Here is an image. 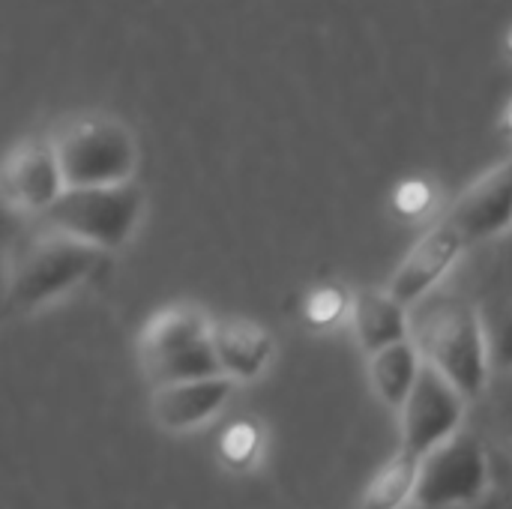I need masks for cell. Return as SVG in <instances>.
<instances>
[{"mask_svg":"<svg viewBox=\"0 0 512 509\" xmlns=\"http://www.w3.org/2000/svg\"><path fill=\"white\" fill-rule=\"evenodd\" d=\"M486 509H512V480L501 489V492H495V495L486 501Z\"/></svg>","mask_w":512,"mask_h":509,"instance_id":"d6986e66","label":"cell"},{"mask_svg":"<svg viewBox=\"0 0 512 509\" xmlns=\"http://www.w3.org/2000/svg\"><path fill=\"white\" fill-rule=\"evenodd\" d=\"M348 321L363 354H378L396 342L411 339L408 306H402L387 288H360L351 294Z\"/></svg>","mask_w":512,"mask_h":509,"instance_id":"4fadbf2b","label":"cell"},{"mask_svg":"<svg viewBox=\"0 0 512 509\" xmlns=\"http://www.w3.org/2000/svg\"><path fill=\"white\" fill-rule=\"evenodd\" d=\"M144 213V192L138 183L66 189L45 213L42 225L75 237L102 252H114L135 234Z\"/></svg>","mask_w":512,"mask_h":509,"instance_id":"5b68a950","label":"cell"},{"mask_svg":"<svg viewBox=\"0 0 512 509\" xmlns=\"http://www.w3.org/2000/svg\"><path fill=\"white\" fill-rule=\"evenodd\" d=\"M489 339H492V366L512 372V306L501 315V321Z\"/></svg>","mask_w":512,"mask_h":509,"instance_id":"ac0fdd59","label":"cell"},{"mask_svg":"<svg viewBox=\"0 0 512 509\" xmlns=\"http://www.w3.org/2000/svg\"><path fill=\"white\" fill-rule=\"evenodd\" d=\"M66 192L51 141H21L3 165V201L18 213H45Z\"/></svg>","mask_w":512,"mask_h":509,"instance_id":"30bf717a","label":"cell"},{"mask_svg":"<svg viewBox=\"0 0 512 509\" xmlns=\"http://www.w3.org/2000/svg\"><path fill=\"white\" fill-rule=\"evenodd\" d=\"M420 480V459L396 450L363 489L357 509H411Z\"/></svg>","mask_w":512,"mask_h":509,"instance_id":"9a60e30c","label":"cell"},{"mask_svg":"<svg viewBox=\"0 0 512 509\" xmlns=\"http://www.w3.org/2000/svg\"><path fill=\"white\" fill-rule=\"evenodd\" d=\"M468 246L495 240L512 231V153L474 180L444 216Z\"/></svg>","mask_w":512,"mask_h":509,"instance_id":"ba28073f","label":"cell"},{"mask_svg":"<svg viewBox=\"0 0 512 509\" xmlns=\"http://www.w3.org/2000/svg\"><path fill=\"white\" fill-rule=\"evenodd\" d=\"M54 153L66 180V189L120 186L132 183L138 165V147L126 123L90 114L66 123L54 138Z\"/></svg>","mask_w":512,"mask_h":509,"instance_id":"277c9868","label":"cell"},{"mask_svg":"<svg viewBox=\"0 0 512 509\" xmlns=\"http://www.w3.org/2000/svg\"><path fill=\"white\" fill-rule=\"evenodd\" d=\"M423 357L414 345V339L396 342L378 354L366 357V375H369V387L372 393L393 411H402V405L408 402L411 390L420 381L423 372Z\"/></svg>","mask_w":512,"mask_h":509,"instance_id":"5bb4252c","label":"cell"},{"mask_svg":"<svg viewBox=\"0 0 512 509\" xmlns=\"http://www.w3.org/2000/svg\"><path fill=\"white\" fill-rule=\"evenodd\" d=\"M468 399L432 366H423L417 387L399 411V450L426 459L435 447L462 432Z\"/></svg>","mask_w":512,"mask_h":509,"instance_id":"52a82bcc","label":"cell"},{"mask_svg":"<svg viewBox=\"0 0 512 509\" xmlns=\"http://www.w3.org/2000/svg\"><path fill=\"white\" fill-rule=\"evenodd\" d=\"M258 450H261V432L252 423H234L219 441V456L231 468H249Z\"/></svg>","mask_w":512,"mask_h":509,"instance_id":"2e32d148","label":"cell"},{"mask_svg":"<svg viewBox=\"0 0 512 509\" xmlns=\"http://www.w3.org/2000/svg\"><path fill=\"white\" fill-rule=\"evenodd\" d=\"M351 294H342L339 288H315L306 303V318L318 327L336 324L339 318H348Z\"/></svg>","mask_w":512,"mask_h":509,"instance_id":"e0dca14e","label":"cell"},{"mask_svg":"<svg viewBox=\"0 0 512 509\" xmlns=\"http://www.w3.org/2000/svg\"><path fill=\"white\" fill-rule=\"evenodd\" d=\"M426 366L441 372L468 402L480 399L492 372V339L480 312L462 297H441L411 324Z\"/></svg>","mask_w":512,"mask_h":509,"instance_id":"6da1fadb","label":"cell"},{"mask_svg":"<svg viewBox=\"0 0 512 509\" xmlns=\"http://www.w3.org/2000/svg\"><path fill=\"white\" fill-rule=\"evenodd\" d=\"M213 351L222 375H228L234 384H249L267 372L276 354V339L255 318L222 315L213 318Z\"/></svg>","mask_w":512,"mask_h":509,"instance_id":"7c38bea8","label":"cell"},{"mask_svg":"<svg viewBox=\"0 0 512 509\" xmlns=\"http://www.w3.org/2000/svg\"><path fill=\"white\" fill-rule=\"evenodd\" d=\"M489 483L492 474L483 444L468 432H456L450 441H444L426 459H420L414 507H471L486 498Z\"/></svg>","mask_w":512,"mask_h":509,"instance_id":"8992f818","label":"cell"},{"mask_svg":"<svg viewBox=\"0 0 512 509\" xmlns=\"http://www.w3.org/2000/svg\"><path fill=\"white\" fill-rule=\"evenodd\" d=\"M471 246L465 243V237L447 222L441 219L438 225H432L417 243L414 249L399 261L393 279L387 282V291L402 303V306H417L423 303L438 285L441 279L456 267V261L468 252Z\"/></svg>","mask_w":512,"mask_h":509,"instance_id":"9c48e42d","label":"cell"},{"mask_svg":"<svg viewBox=\"0 0 512 509\" xmlns=\"http://www.w3.org/2000/svg\"><path fill=\"white\" fill-rule=\"evenodd\" d=\"M105 261L108 252L42 225V231L33 234L9 264L6 309L12 315H33L84 285L105 267Z\"/></svg>","mask_w":512,"mask_h":509,"instance_id":"7a4b0ae2","label":"cell"},{"mask_svg":"<svg viewBox=\"0 0 512 509\" xmlns=\"http://www.w3.org/2000/svg\"><path fill=\"white\" fill-rule=\"evenodd\" d=\"M510 240H512V231H510Z\"/></svg>","mask_w":512,"mask_h":509,"instance_id":"ffe728a7","label":"cell"},{"mask_svg":"<svg viewBox=\"0 0 512 509\" xmlns=\"http://www.w3.org/2000/svg\"><path fill=\"white\" fill-rule=\"evenodd\" d=\"M138 363L153 390L222 375L213 351V318L192 303L153 312L138 336Z\"/></svg>","mask_w":512,"mask_h":509,"instance_id":"3957f363","label":"cell"},{"mask_svg":"<svg viewBox=\"0 0 512 509\" xmlns=\"http://www.w3.org/2000/svg\"><path fill=\"white\" fill-rule=\"evenodd\" d=\"M234 390L237 384L228 375H210L198 381L171 384V387L153 390L150 414L162 432L183 435L213 420L228 405Z\"/></svg>","mask_w":512,"mask_h":509,"instance_id":"8fae6325","label":"cell"}]
</instances>
